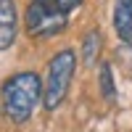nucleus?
I'll use <instances>...</instances> for the list:
<instances>
[{
	"mask_svg": "<svg viewBox=\"0 0 132 132\" xmlns=\"http://www.w3.org/2000/svg\"><path fill=\"white\" fill-rule=\"evenodd\" d=\"M42 98V85L35 71L13 74L3 82V108L13 124H24Z\"/></svg>",
	"mask_w": 132,
	"mask_h": 132,
	"instance_id": "f257e3e1",
	"label": "nucleus"
},
{
	"mask_svg": "<svg viewBox=\"0 0 132 132\" xmlns=\"http://www.w3.org/2000/svg\"><path fill=\"white\" fill-rule=\"evenodd\" d=\"M77 69V56L74 50H61L50 58L48 63V79H45V93H42V106L48 111H56V108L63 103L66 93H69V85H71V77Z\"/></svg>",
	"mask_w": 132,
	"mask_h": 132,
	"instance_id": "f03ea898",
	"label": "nucleus"
},
{
	"mask_svg": "<svg viewBox=\"0 0 132 132\" xmlns=\"http://www.w3.org/2000/svg\"><path fill=\"white\" fill-rule=\"evenodd\" d=\"M69 24V16L58 13V11L42 8L37 3H32L27 8V32L32 37H48V35H58V32L66 29Z\"/></svg>",
	"mask_w": 132,
	"mask_h": 132,
	"instance_id": "7ed1b4c3",
	"label": "nucleus"
},
{
	"mask_svg": "<svg viewBox=\"0 0 132 132\" xmlns=\"http://www.w3.org/2000/svg\"><path fill=\"white\" fill-rule=\"evenodd\" d=\"M16 40V3L0 0V50H8Z\"/></svg>",
	"mask_w": 132,
	"mask_h": 132,
	"instance_id": "20e7f679",
	"label": "nucleus"
},
{
	"mask_svg": "<svg viewBox=\"0 0 132 132\" xmlns=\"http://www.w3.org/2000/svg\"><path fill=\"white\" fill-rule=\"evenodd\" d=\"M114 27H116V35L127 45H132V0H116L114 3Z\"/></svg>",
	"mask_w": 132,
	"mask_h": 132,
	"instance_id": "39448f33",
	"label": "nucleus"
},
{
	"mask_svg": "<svg viewBox=\"0 0 132 132\" xmlns=\"http://www.w3.org/2000/svg\"><path fill=\"white\" fill-rule=\"evenodd\" d=\"M101 48H103L101 32H98V29H90V32L85 35V40H82V63H85V66H93V63L98 61Z\"/></svg>",
	"mask_w": 132,
	"mask_h": 132,
	"instance_id": "423d86ee",
	"label": "nucleus"
},
{
	"mask_svg": "<svg viewBox=\"0 0 132 132\" xmlns=\"http://www.w3.org/2000/svg\"><path fill=\"white\" fill-rule=\"evenodd\" d=\"M101 95L106 98L108 103L116 101V87H114V74H111V66L103 63L101 66Z\"/></svg>",
	"mask_w": 132,
	"mask_h": 132,
	"instance_id": "0eeeda50",
	"label": "nucleus"
},
{
	"mask_svg": "<svg viewBox=\"0 0 132 132\" xmlns=\"http://www.w3.org/2000/svg\"><path fill=\"white\" fill-rule=\"evenodd\" d=\"M32 3H37V5H42V8H50V11H58V13H66V16H69V11H74L82 0H32Z\"/></svg>",
	"mask_w": 132,
	"mask_h": 132,
	"instance_id": "6e6552de",
	"label": "nucleus"
}]
</instances>
